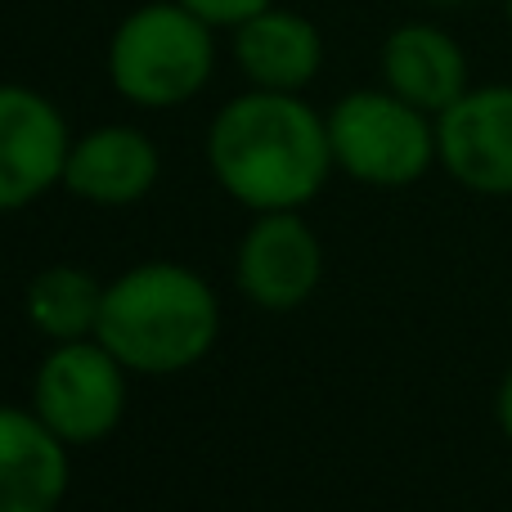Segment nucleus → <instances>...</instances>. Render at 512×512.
Instances as JSON below:
<instances>
[{"label":"nucleus","mask_w":512,"mask_h":512,"mask_svg":"<svg viewBox=\"0 0 512 512\" xmlns=\"http://www.w3.org/2000/svg\"><path fill=\"white\" fill-rule=\"evenodd\" d=\"M126 364L104 342H54L36 369L32 409L63 445H95L122 423Z\"/></svg>","instance_id":"nucleus-5"},{"label":"nucleus","mask_w":512,"mask_h":512,"mask_svg":"<svg viewBox=\"0 0 512 512\" xmlns=\"http://www.w3.org/2000/svg\"><path fill=\"white\" fill-rule=\"evenodd\" d=\"M216 68L212 23L180 0H149L117 23L108 41V77L140 108L189 104Z\"/></svg>","instance_id":"nucleus-3"},{"label":"nucleus","mask_w":512,"mask_h":512,"mask_svg":"<svg viewBox=\"0 0 512 512\" xmlns=\"http://www.w3.org/2000/svg\"><path fill=\"white\" fill-rule=\"evenodd\" d=\"M239 288L261 310H297L324 279V248L297 212H261L239 243Z\"/></svg>","instance_id":"nucleus-8"},{"label":"nucleus","mask_w":512,"mask_h":512,"mask_svg":"<svg viewBox=\"0 0 512 512\" xmlns=\"http://www.w3.org/2000/svg\"><path fill=\"white\" fill-rule=\"evenodd\" d=\"M68 122L27 86H0V216L23 212L27 203L63 180L68 167Z\"/></svg>","instance_id":"nucleus-7"},{"label":"nucleus","mask_w":512,"mask_h":512,"mask_svg":"<svg viewBox=\"0 0 512 512\" xmlns=\"http://www.w3.org/2000/svg\"><path fill=\"white\" fill-rule=\"evenodd\" d=\"M382 81L414 108L441 117L468 95V54L445 27L405 23L382 41Z\"/></svg>","instance_id":"nucleus-11"},{"label":"nucleus","mask_w":512,"mask_h":512,"mask_svg":"<svg viewBox=\"0 0 512 512\" xmlns=\"http://www.w3.org/2000/svg\"><path fill=\"white\" fill-rule=\"evenodd\" d=\"M99 301H104V288L81 265H45L27 279L23 315L50 342H81V337H95Z\"/></svg>","instance_id":"nucleus-13"},{"label":"nucleus","mask_w":512,"mask_h":512,"mask_svg":"<svg viewBox=\"0 0 512 512\" xmlns=\"http://www.w3.org/2000/svg\"><path fill=\"white\" fill-rule=\"evenodd\" d=\"M427 5H441V9H450V5H468V0H427Z\"/></svg>","instance_id":"nucleus-16"},{"label":"nucleus","mask_w":512,"mask_h":512,"mask_svg":"<svg viewBox=\"0 0 512 512\" xmlns=\"http://www.w3.org/2000/svg\"><path fill=\"white\" fill-rule=\"evenodd\" d=\"M221 333V306L203 274L176 261H149L117 274L99 301L95 337L135 373L194 369Z\"/></svg>","instance_id":"nucleus-2"},{"label":"nucleus","mask_w":512,"mask_h":512,"mask_svg":"<svg viewBox=\"0 0 512 512\" xmlns=\"http://www.w3.org/2000/svg\"><path fill=\"white\" fill-rule=\"evenodd\" d=\"M495 418H499V432L512 441V369L504 373V382H499V396H495Z\"/></svg>","instance_id":"nucleus-15"},{"label":"nucleus","mask_w":512,"mask_h":512,"mask_svg":"<svg viewBox=\"0 0 512 512\" xmlns=\"http://www.w3.org/2000/svg\"><path fill=\"white\" fill-rule=\"evenodd\" d=\"M68 450L36 409L0 405V512H54L68 495Z\"/></svg>","instance_id":"nucleus-10"},{"label":"nucleus","mask_w":512,"mask_h":512,"mask_svg":"<svg viewBox=\"0 0 512 512\" xmlns=\"http://www.w3.org/2000/svg\"><path fill=\"white\" fill-rule=\"evenodd\" d=\"M212 176L252 212H297L333 171L328 122L292 90H248L207 131Z\"/></svg>","instance_id":"nucleus-1"},{"label":"nucleus","mask_w":512,"mask_h":512,"mask_svg":"<svg viewBox=\"0 0 512 512\" xmlns=\"http://www.w3.org/2000/svg\"><path fill=\"white\" fill-rule=\"evenodd\" d=\"M63 185L72 198L95 207H131L158 185V149L144 131L99 126L72 140Z\"/></svg>","instance_id":"nucleus-9"},{"label":"nucleus","mask_w":512,"mask_h":512,"mask_svg":"<svg viewBox=\"0 0 512 512\" xmlns=\"http://www.w3.org/2000/svg\"><path fill=\"white\" fill-rule=\"evenodd\" d=\"M328 122L333 167L373 189H405L436 162V122L396 90H355L337 99Z\"/></svg>","instance_id":"nucleus-4"},{"label":"nucleus","mask_w":512,"mask_h":512,"mask_svg":"<svg viewBox=\"0 0 512 512\" xmlns=\"http://www.w3.org/2000/svg\"><path fill=\"white\" fill-rule=\"evenodd\" d=\"M436 162L463 189L512 198V86H468L436 117Z\"/></svg>","instance_id":"nucleus-6"},{"label":"nucleus","mask_w":512,"mask_h":512,"mask_svg":"<svg viewBox=\"0 0 512 512\" xmlns=\"http://www.w3.org/2000/svg\"><path fill=\"white\" fill-rule=\"evenodd\" d=\"M185 9H194L198 18H207L212 27H239L243 18L261 14L265 5H274V0H180Z\"/></svg>","instance_id":"nucleus-14"},{"label":"nucleus","mask_w":512,"mask_h":512,"mask_svg":"<svg viewBox=\"0 0 512 512\" xmlns=\"http://www.w3.org/2000/svg\"><path fill=\"white\" fill-rule=\"evenodd\" d=\"M234 63L256 90H292L315 81L324 63V36L297 9L265 5L234 27Z\"/></svg>","instance_id":"nucleus-12"},{"label":"nucleus","mask_w":512,"mask_h":512,"mask_svg":"<svg viewBox=\"0 0 512 512\" xmlns=\"http://www.w3.org/2000/svg\"><path fill=\"white\" fill-rule=\"evenodd\" d=\"M504 5H508V23H512V0H504Z\"/></svg>","instance_id":"nucleus-17"}]
</instances>
